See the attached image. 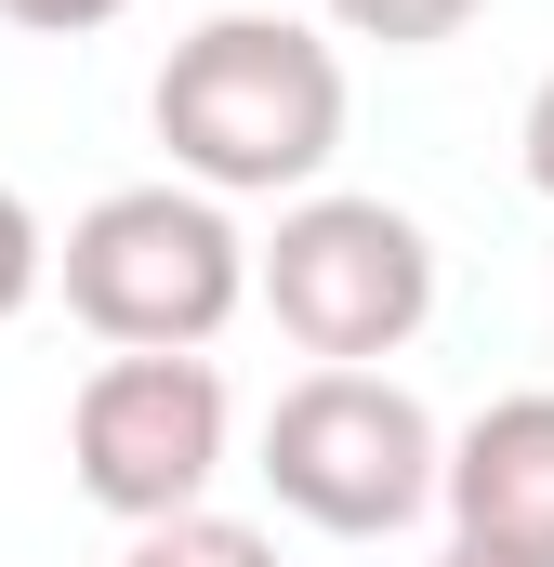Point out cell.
<instances>
[{"label":"cell","mask_w":554,"mask_h":567,"mask_svg":"<svg viewBox=\"0 0 554 567\" xmlns=\"http://www.w3.org/2000/svg\"><path fill=\"white\" fill-rule=\"evenodd\" d=\"M435 567H502V555H475V542H449V555H435Z\"/></svg>","instance_id":"7c38bea8"},{"label":"cell","mask_w":554,"mask_h":567,"mask_svg":"<svg viewBox=\"0 0 554 567\" xmlns=\"http://www.w3.org/2000/svg\"><path fill=\"white\" fill-rule=\"evenodd\" d=\"M66 317L106 343V357H198L238 303H252V238L225 225V198L198 185H106L66 251Z\"/></svg>","instance_id":"7a4b0ae2"},{"label":"cell","mask_w":554,"mask_h":567,"mask_svg":"<svg viewBox=\"0 0 554 567\" xmlns=\"http://www.w3.org/2000/svg\"><path fill=\"white\" fill-rule=\"evenodd\" d=\"M40 278H53V238H40V212H27V198L0 185V330H13L27 303H40Z\"/></svg>","instance_id":"9c48e42d"},{"label":"cell","mask_w":554,"mask_h":567,"mask_svg":"<svg viewBox=\"0 0 554 567\" xmlns=\"http://www.w3.org/2000/svg\"><path fill=\"white\" fill-rule=\"evenodd\" d=\"M120 567H277V542L198 502V515H158V528H133V555H120Z\"/></svg>","instance_id":"52a82bcc"},{"label":"cell","mask_w":554,"mask_h":567,"mask_svg":"<svg viewBox=\"0 0 554 567\" xmlns=\"http://www.w3.org/2000/svg\"><path fill=\"white\" fill-rule=\"evenodd\" d=\"M133 0H0V27H27V40H93V27H120Z\"/></svg>","instance_id":"30bf717a"},{"label":"cell","mask_w":554,"mask_h":567,"mask_svg":"<svg viewBox=\"0 0 554 567\" xmlns=\"http://www.w3.org/2000/svg\"><path fill=\"white\" fill-rule=\"evenodd\" d=\"M435 502H449V542L502 567H554V396H489L449 435Z\"/></svg>","instance_id":"8992f818"},{"label":"cell","mask_w":554,"mask_h":567,"mask_svg":"<svg viewBox=\"0 0 554 567\" xmlns=\"http://www.w3.org/2000/svg\"><path fill=\"white\" fill-rule=\"evenodd\" d=\"M435 462H449V435H435V410L397 370H304L265 410V488L330 542L410 528L435 502Z\"/></svg>","instance_id":"277c9868"},{"label":"cell","mask_w":554,"mask_h":567,"mask_svg":"<svg viewBox=\"0 0 554 567\" xmlns=\"http://www.w3.org/2000/svg\"><path fill=\"white\" fill-rule=\"evenodd\" d=\"M343 40H383V53H435V40H462L489 0H317Z\"/></svg>","instance_id":"ba28073f"},{"label":"cell","mask_w":554,"mask_h":567,"mask_svg":"<svg viewBox=\"0 0 554 567\" xmlns=\"http://www.w3.org/2000/svg\"><path fill=\"white\" fill-rule=\"evenodd\" d=\"M145 120L198 198H304L343 158V53L304 13H212L172 40Z\"/></svg>","instance_id":"6da1fadb"},{"label":"cell","mask_w":554,"mask_h":567,"mask_svg":"<svg viewBox=\"0 0 554 567\" xmlns=\"http://www.w3.org/2000/svg\"><path fill=\"white\" fill-rule=\"evenodd\" d=\"M252 290L277 303V330L317 370H370V357L422 343V317H435V238H422L397 198L304 185L277 212V238L252 251Z\"/></svg>","instance_id":"3957f363"},{"label":"cell","mask_w":554,"mask_h":567,"mask_svg":"<svg viewBox=\"0 0 554 567\" xmlns=\"http://www.w3.org/2000/svg\"><path fill=\"white\" fill-rule=\"evenodd\" d=\"M225 370L212 357H106L66 410V475L93 515L158 528V515H198L212 475H225Z\"/></svg>","instance_id":"5b68a950"},{"label":"cell","mask_w":554,"mask_h":567,"mask_svg":"<svg viewBox=\"0 0 554 567\" xmlns=\"http://www.w3.org/2000/svg\"><path fill=\"white\" fill-rule=\"evenodd\" d=\"M515 145H529V185L554 198V66H542V93H529V133H515Z\"/></svg>","instance_id":"8fae6325"}]
</instances>
